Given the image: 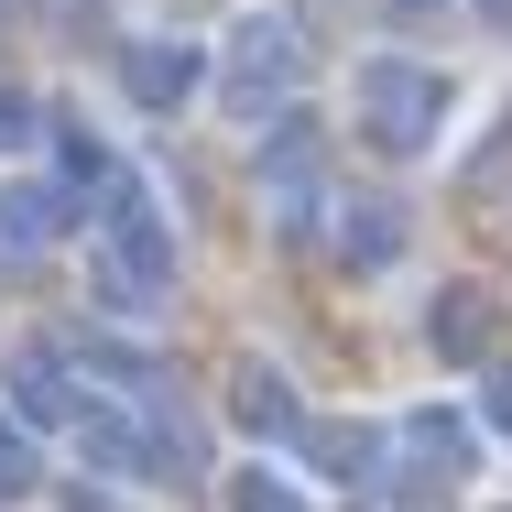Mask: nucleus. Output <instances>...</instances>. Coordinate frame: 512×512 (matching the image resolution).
<instances>
[{"label":"nucleus","instance_id":"nucleus-1","mask_svg":"<svg viewBox=\"0 0 512 512\" xmlns=\"http://www.w3.org/2000/svg\"><path fill=\"white\" fill-rule=\"evenodd\" d=\"M153 284H175V229L153 186H109V229H99V295L109 306H142Z\"/></svg>","mask_w":512,"mask_h":512},{"label":"nucleus","instance_id":"nucleus-2","mask_svg":"<svg viewBox=\"0 0 512 512\" xmlns=\"http://www.w3.org/2000/svg\"><path fill=\"white\" fill-rule=\"evenodd\" d=\"M197 44H131V55H120V88H131V99L142 109H175V99H197Z\"/></svg>","mask_w":512,"mask_h":512},{"label":"nucleus","instance_id":"nucleus-3","mask_svg":"<svg viewBox=\"0 0 512 512\" xmlns=\"http://www.w3.org/2000/svg\"><path fill=\"white\" fill-rule=\"evenodd\" d=\"M11 393H22V425H66V414H99V393H77V382H66L44 349L11 371Z\"/></svg>","mask_w":512,"mask_h":512},{"label":"nucleus","instance_id":"nucleus-4","mask_svg":"<svg viewBox=\"0 0 512 512\" xmlns=\"http://www.w3.org/2000/svg\"><path fill=\"white\" fill-rule=\"evenodd\" d=\"M55 229H66V197H55V186H33V175L0 186V240H11V251H44Z\"/></svg>","mask_w":512,"mask_h":512},{"label":"nucleus","instance_id":"nucleus-5","mask_svg":"<svg viewBox=\"0 0 512 512\" xmlns=\"http://www.w3.org/2000/svg\"><path fill=\"white\" fill-rule=\"evenodd\" d=\"M229 393H240V425H284V382L273 371H240Z\"/></svg>","mask_w":512,"mask_h":512},{"label":"nucleus","instance_id":"nucleus-6","mask_svg":"<svg viewBox=\"0 0 512 512\" xmlns=\"http://www.w3.org/2000/svg\"><path fill=\"white\" fill-rule=\"evenodd\" d=\"M22 491H33V436L0 425V502H22Z\"/></svg>","mask_w":512,"mask_h":512},{"label":"nucleus","instance_id":"nucleus-7","mask_svg":"<svg viewBox=\"0 0 512 512\" xmlns=\"http://www.w3.org/2000/svg\"><path fill=\"white\" fill-rule=\"evenodd\" d=\"M229 512H284V480H273V469H240V480H229Z\"/></svg>","mask_w":512,"mask_h":512}]
</instances>
